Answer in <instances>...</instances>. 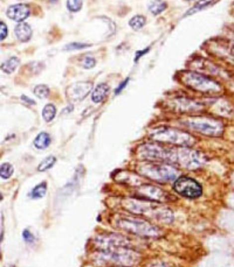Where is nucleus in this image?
<instances>
[{
  "label": "nucleus",
  "instance_id": "a878e982",
  "mask_svg": "<svg viewBox=\"0 0 234 267\" xmlns=\"http://www.w3.org/2000/svg\"><path fill=\"white\" fill-rule=\"evenodd\" d=\"M56 162V159L55 156H47L46 159H43L41 162H40V165L38 167V171L39 172H46L48 171V169H51L53 166L55 165Z\"/></svg>",
  "mask_w": 234,
  "mask_h": 267
},
{
  "label": "nucleus",
  "instance_id": "ddd939ff",
  "mask_svg": "<svg viewBox=\"0 0 234 267\" xmlns=\"http://www.w3.org/2000/svg\"><path fill=\"white\" fill-rule=\"evenodd\" d=\"M92 86L93 85L90 82L74 83V84L68 86V89H67V96L73 102L82 101L83 98H86L89 95Z\"/></svg>",
  "mask_w": 234,
  "mask_h": 267
},
{
  "label": "nucleus",
  "instance_id": "cd10ccee",
  "mask_svg": "<svg viewBox=\"0 0 234 267\" xmlns=\"http://www.w3.org/2000/svg\"><path fill=\"white\" fill-rule=\"evenodd\" d=\"M80 66L85 69H92L96 66V60L92 55H85L80 59Z\"/></svg>",
  "mask_w": 234,
  "mask_h": 267
},
{
  "label": "nucleus",
  "instance_id": "dca6fc26",
  "mask_svg": "<svg viewBox=\"0 0 234 267\" xmlns=\"http://www.w3.org/2000/svg\"><path fill=\"white\" fill-rule=\"evenodd\" d=\"M29 13H31V9L27 5L25 4H16L9 6L6 11V14L11 20H14V21L21 22L23 20H26L29 16Z\"/></svg>",
  "mask_w": 234,
  "mask_h": 267
},
{
  "label": "nucleus",
  "instance_id": "39448f33",
  "mask_svg": "<svg viewBox=\"0 0 234 267\" xmlns=\"http://www.w3.org/2000/svg\"><path fill=\"white\" fill-rule=\"evenodd\" d=\"M180 123L185 128L207 136H220L224 133L223 123L210 117H190Z\"/></svg>",
  "mask_w": 234,
  "mask_h": 267
},
{
  "label": "nucleus",
  "instance_id": "2f4dec72",
  "mask_svg": "<svg viewBox=\"0 0 234 267\" xmlns=\"http://www.w3.org/2000/svg\"><path fill=\"white\" fill-rule=\"evenodd\" d=\"M22 239L25 240L27 244H31V243L34 242V236H33V233L29 232V230H23L22 231Z\"/></svg>",
  "mask_w": 234,
  "mask_h": 267
},
{
  "label": "nucleus",
  "instance_id": "393cba45",
  "mask_svg": "<svg viewBox=\"0 0 234 267\" xmlns=\"http://www.w3.org/2000/svg\"><path fill=\"white\" fill-rule=\"evenodd\" d=\"M145 22H146L145 16H143V15H135V16H133V18L130 19L129 26L132 29H135V31H138V29H142L143 27H144Z\"/></svg>",
  "mask_w": 234,
  "mask_h": 267
},
{
  "label": "nucleus",
  "instance_id": "c85d7f7f",
  "mask_svg": "<svg viewBox=\"0 0 234 267\" xmlns=\"http://www.w3.org/2000/svg\"><path fill=\"white\" fill-rule=\"evenodd\" d=\"M34 95L39 98H47L49 96V88L45 84H39L34 88Z\"/></svg>",
  "mask_w": 234,
  "mask_h": 267
},
{
  "label": "nucleus",
  "instance_id": "b1692460",
  "mask_svg": "<svg viewBox=\"0 0 234 267\" xmlns=\"http://www.w3.org/2000/svg\"><path fill=\"white\" fill-rule=\"evenodd\" d=\"M56 116V108L53 104H47L42 110V118L46 123H51Z\"/></svg>",
  "mask_w": 234,
  "mask_h": 267
},
{
  "label": "nucleus",
  "instance_id": "f3484780",
  "mask_svg": "<svg viewBox=\"0 0 234 267\" xmlns=\"http://www.w3.org/2000/svg\"><path fill=\"white\" fill-rule=\"evenodd\" d=\"M109 93V85L106 83H100L99 85H96V88L93 90L92 93V101L96 104L102 103L107 98Z\"/></svg>",
  "mask_w": 234,
  "mask_h": 267
},
{
  "label": "nucleus",
  "instance_id": "a211bd4d",
  "mask_svg": "<svg viewBox=\"0 0 234 267\" xmlns=\"http://www.w3.org/2000/svg\"><path fill=\"white\" fill-rule=\"evenodd\" d=\"M14 32H15V36L18 38L19 41H21V42H27L32 36L31 26L26 22L18 23L14 29Z\"/></svg>",
  "mask_w": 234,
  "mask_h": 267
},
{
  "label": "nucleus",
  "instance_id": "f257e3e1",
  "mask_svg": "<svg viewBox=\"0 0 234 267\" xmlns=\"http://www.w3.org/2000/svg\"><path fill=\"white\" fill-rule=\"evenodd\" d=\"M123 206L133 215H142L153 221L171 224L173 222V212L166 206L157 202L143 199H126Z\"/></svg>",
  "mask_w": 234,
  "mask_h": 267
},
{
  "label": "nucleus",
  "instance_id": "6ab92c4d",
  "mask_svg": "<svg viewBox=\"0 0 234 267\" xmlns=\"http://www.w3.org/2000/svg\"><path fill=\"white\" fill-rule=\"evenodd\" d=\"M51 142H52L51 135H49L48 133H46V132H41L35 136L34 142L33 143H34V146L38 149H45V148L48 147L49 145H51Z\"/></svg>",
  "mask_w": 234,
  "mask_h": 267
},
{
  "label": "nucleus",
  "instance_id": "e433bc0d",
  "mask_svg": "<svg viewBox=\"0 0 234 267\" xmlns=\"http://www.w3.org/2000/svg\"><path fill=\"white\" fill-rule=\"evenodd\" d=\"M229 36H230V39H232L234 41V26H231V27H229Z\"/></svg>",
  "mask_w": 234,
  "mask_h": 267
},
{
  "label": "nucleus",
  "instance_id": "5701e85b",
  "mask_svg": "<svg viewBox=\"0 0 234 267\" xmlns=\"http://www.w3.org/2000/svg\"><path fill=\"white\" fill-rule=\"evenodd\" d=\"M166 8V2L163 0H152L149 4V11L153 15H158Z\"/></svg>",
  "mask_w": 234,
  "mask_h": 267
},
{
  "label": "nucleus",
  "instance_id": "6e6552de",
  "mask_svg": "<svg viewBox=\"0 0 234 267\" xmlns=\"http://www.w3.org/2000/svg\"><path fill=\"white\" fill-rule=\"evenodd\" d=\"M101 257L106 262L115 264L117 266L130 267L138 263L139 253L132 248H119L110 251H101Z\"/></svg>",
  "mask_w": 234,
  "mask_h": 267
},
{
  "label": "nucleus",
  "instance_id": "4c0bfd02",
  "mask_svg": "<svg viewBox=\"0 0 234 267\" xmlns=\"http://www.w3.org/2000/svg\"><path fill=\"white\" fill-rule=\"evenodd\" d=\"M6 267H15V266H13V265H8V266H6Z\"/></svg>",
  "mask_w": 234,
  "mask_h": 267
},
{
  "label": "nucleus",
  "instance_id": "4468645a",
  "mask_svg": "<svg viewBox=\"0 0 234 267\" xmlns=\"http://www.w3.org/2000/svg\"><path fill=\"white\" fill-rule=\"evenodd\" d=\"M172 108L178 112H198L202 111L204 106L202 103H198L196 101H192L190 98H185V97H179V98H175L172 101Z\"/></svg>",
  "mask_w": 234,
  "mask_h": 267
},
{
  "label": "nucleus",
  "instance_id": "ea45409f",
  "mask_svg": "<svg viewBox=\"0 0 234 267\" xmlns=\"http://www.w3.org/2000/svg\"><path fill=\"white\" fill-rule=\"evenodd\" d=\"M186 1H192V0H186Z\"/></svg>",
  "mask_w": 234,
  "mask_h": 267
},
{
  "label": "nucleus",
  "instance_id": "2eb2a0df",
  "mask_svg": "<svg viewBox=\"0 0 234 267\" xmlns=\"http://www.w3.org/2000/svg\"><path fill=\"white\" fill-rule=\"evenodd\" d=\"M213 51L222 59H225L234 65V41H222L213 45Z\"/></svg>",
  "mask_w": 234,
  "mask_h": 267
},
{
  "label": "nucleus",
  "instance_id": "9b49d317",
  "mask_svg": "<svg viewBox=\"0 0 234 267\" xmlns=\"http://www.w3.org/2000/svg\"><path fill=\"white\" fill-rule=\"evenodd\" d=\"M173 189L177 194L186 199H198L202 196L203 188L195 179L189 176H179L173 183Z\"/></svg>",
  "mask_w": 234,
  "mask_h": 267
},
{
  "label": "nucleus",
  "instance_id": "f03ea898",
  "mask_svg": "<svg viewBox=\"0 0 234 267\" xmlns=\"http://www.w3.org/2000/svg\"><path fill=\"white\" fill-rule=\"evenodd\" d=\"M115 225L126 233L144 238H158L163 235L162 230L157 225L131 215H118L115 219Z\"/></svg>",
  "mask_w": 234,
  "mask_h": 267
},
{
  "label": "nucleus",
  "instance_id": "1a4fd4ad",
  "mask_svg": "<svg viewBox=\"0 0 234 267\" xmlns=\"http://www.w3.org/2000/svg\"><path fill=\"white\" fill-rule=\"evenodd\" d=\"M206 159L203 153L189 147H178L176 148L175 163L189 169V171H196L204 166Z\"/></svg>",
  "mask_w": 234,
  "mask_h": 267
},
{
  "label": "nucleus",
  "instance_id": "412c9836",
  "mask_svg": "<svg viewBox=\"0 0 234 267\" xmlns=\"http://www.w3.org/2000/svg\"><path fill=\"white\" fill-rule=\"evenodd\" d=\"M46 193H47V183L41 182L31 190V193L28 194V196H29V199L39 200V199H42L43 196L46 195Z\"/></svg>",
  "mask_w": 234,
  "mask_h": 267
},
{
  "label": "nucleus",
  "instance_id": "4be33fe9",
  "mask_svg": "<svg viewBox=\"0 0 234 267\" xmlns=\"http://www.w3.org/2000/svg\"><path fill=\"white\" fill-rule=\"evenodd\" d=\"M18 66H19V59L13 56V58H9L8 60L2 62L1 70L6 72V74H12V72L18 68Z\"/></svg>",
  "mask_w": 234,
  "mask_h": 267
},
{
  "label": "nucleus",
  "instance_id": "bb28decb",
  "mask_svg": "<svg viewBox=\"0 0 234 267\" xmlns=\"http://www.w3.org/2000/svg\"><path fill=\"white\" fill-rule=\"evenodd\" d=\"M13 172H14L13 166L8 162L2 163L1 167H0V176H1L2 180H8L12 176Z\"/></svg>",
  "mask_w": 234,
  "mask_h": 267
},
{
  "label": "nucleus",
  "instance_id": "20e7f679",
  "mask_svg": "<svg viewBox=\"0 0 234 267\" xmlns=\"http://www.w3.org/2000/svg\"><path fill=\"white\" fill-rule=\"evenodd\" d=\"M150 138L157 142L171 143V145L180 146V147H190L196 142V139L187 132L180 130L160 126L150 131Z\"/></svg>",
  "mask_w": 234,
  "mask_h": 267
},
{
  "label": "nucleus",
  "instance_id": "f704fd0d",
  "mask_svg": "<svg viewBox=\"0 0 234 267\" xmlns=\"http://www.w3.org/2000/svg\"><path fill=\"white\" fill-rule=\"evenodd\" d=\"M129 79H130L129 77H128V78H126V79H124V81H123V82L121 83V84H119V85H118V88H116V90H115V95H118V93H121V91H122V90H123V89H124L126 85H128V83H129Z\"/></svg>",
  "mask_w": 234,
  "mask_h": 267
},
{
  "label": "nucleus",
  "instance_id": "7ed1b4c3",
  "mask_svg": "<svg viewBox=\"0 0 234 267\" xmlns=\"http://www.w3.org/2000/svg\"><path fill=\"white\" fill-rule=\"evenodd\" d=\"M138 173L156 182L168 183L179 178V171L171 163L145 162L138 167Z\"/></svg>",
  "mask_w": 234,
  "mask_h": 267
},
{
  "label": "nucleus",
  "instance_id": "7c9ffc66",
  "mask_svg": "<svg viewBox=\"0 0 234 267\" xmlns=\"http://www.w3.org/2000/svg\"><path fill=\"white\" fill-rule=\"evenodd\" d=\"M90 47L89 43H79V42H73L69 43V45L65 46V51H76V49H85Z\"/></svg>",
  "mask_w": 234,
  "mask_h": 267
},
{
  "label": "nucleus",
  "instance_id": "0eeeda50",
  "mask_svg": "<svg viewBox=\"0 0 234 267\" xmlns=\"http://www.w3.org/2000/svg\"><path fill=\"white\" fill-rule=\"evenodd\" d=\"M182 82L189 88L203 93H219L223 89L215 79L197 71L182 72Z\"/></svg>",
  "mask_w": 234,
  "mask_h": 267
},
{
  "label": "nucleus",
  "instance_id": "c756f323",
  "mask_svg": "<svg viewBox=\"0 0 234 267\" xmlns=\"http://www.w3.org/2000/svg\"><path fill=\"white\" fill-rule=\"evenodd\" d=\"M67 8L70 12H78L82 8V0H67Z\"/></svg>",
  "mask_w": 234,
  "mask_h": 267
},
{
  "label": "nucleus",
  "instance_id": "58836bf2",
  "mask_svg": "<svg viewBox=\"0 0 234 267\" xmlns=\"http://www.w3.org/2000/svg\"><path fill=\"white\" fill-rule=\"evenodd\" d=\"M116 267H125V266H116Z\"/></svg>",
  "mask_w": 234,
  "mask_h": 267
},
{
  "label": "nucleus",
  "instance_id": "9d476101",
  "mask_svg": "<svg viewBox=\"0 0 234 267\" xmlns=\"http://www.w3.org/2000/svg\"><path fill=\"white\" fill-rule=\"evenodd\" d=\"M94 245L100 251H110L119 248H131V240L126 237L117 233H107V235L98 236L94 240Z\"/></svg>",
  "mask_w": 234,
  "mask_h": 267
},
{
  "label": "nucleus",
  "instance_id": "f8f14e48",
  "mask_svg": "<svg viewBox=\"0 0 234 267\" xmlns=\"http://www.w3.org/2000/svg\"><path fill=\"white\" fill-rule=\"evenodd\" d=\"M136 198L149 200V201L153 202H168L170 199V195L163 189L158 188V187L151 186V185H143L138 186L135 190Z\"/></svg>",
  "mask_w": 234,
  "mask_h": 267
},
{
  "label": "nucleus",
  "instance_id": "c9c22d12",
  "mask_svg": "<svg viewBox=\"0 0 234 267\" xmlns=\"http://www.w3.org/2000/svg\"><path fill=\"white\" fill-rule=\"evenodd\" d=\"M21 99H22V102H26V103H27V104H29V105H35V102L33 101V99L28 98L27 96H21Z\"/></svg>",
  "mask_w": 234,
  "mask_h": 267
},
{
  "label": "nucleus",
  "instance_id": "473e14b6",
  "mask_svg": "<svg viewBox=\"0 0 234 267\" xmlns=\"http://www.w3.org/2000/svg\"><path fill=\"white\" fill-rule=\"evenodd\" d=\"M0 33H1V34H0V40H1V41H4V40L6 39V36H7V26L5 25L4 22H0Z\"/></svg>",
  "mask_w": 234,
  "mask_h": 267
},
{
  "label": "nucleus",
  "instance_id": "72a5a7b5",
  "mask_svg": "<svg viewBox=\"0 0 234 267\" xmlns=\"http://www.w3.org/2000/svg\"><path fill=\"white\" fill-rule=\"evenodd\" d=\"M148 52H150V47H146L145 49H142V51H138L136 53V55H135V59H133V61L135 62H138V60L142 58L143 55H145V54H148Z\"/></svg>",
  "mask_w": 234,
  "mask_h": 267
},
{
  "label": "nucleus",
  "instance_id": "aec40b11",
  "mask_svg": "<svg viewBox=\"0 0 234 267\" xmlns=\"http://www.w3.org/2000/svg\"><path fill=\"white\" fill-rule=\"evenodd\" d=\"M216 2V0H199V1H197L195 6H192V8H190L189 11L186 12L185 16H189L191 14H195V13L203 11V9H205L207 7H210L211 5H213Z\"/></svg>",
  "mask_w": 234,
  "mask_h": 267
},
{
  "label": "nucleus",
  "instance_id": "423d86ee",
  "mask_svg": "<svg viewBox=\"0 0 234 267\" xmlns=\"http://www.w3.org/2000/svg\"><path fill=\"white\" fill-rule=\"evenodd\" d=\"M137 156L140 160H146L151 162H166L175 163L176 148L165 147L158 143H144L137 148Z\"/></svg>",
  "mask_w": 234,
  "mask_h": 267
}]
</instances>
